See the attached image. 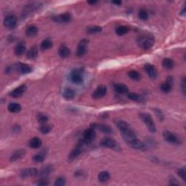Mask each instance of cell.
<instances>
[{
	"instance_id": "cell-15",
	"label": "cell",
	"mask_w": 186,
	"mask_h": 186,
	"mask_svg": "<svg viewBox=\"0 0 186 186\" xmlns=\"http://www.w3.org/2000/svg\"><path fill=\"white\" fill-rule=\"evenodd\" d=\"M92 128L95 129V128H97L98 130H101V132H104V133H111L113 132V130L110 126L107 125V124H91Z\"/></svg>"
},
{
	"instance_id": "cell-21",
	"label": "cell",
	"mask_w": 186,
	"mask_h": 186,
	"mask_svg": "<svg viewBox=\"0 0 186 186\" xmlns=\"http://www.w3.org/2000/svg\"><path fill=\"white\" fill-rule=\"evenodd\" d=\"M39 31L38 28L36 26L31 25L28 26L26 29V34L29 37H34L37 35Z\"/></svg>"
},
{
	"instance_id": "cell-26",
	"label": "cell",
	"mask_w": 186,
	"mask_h": 186,
	"mask_svg": "<svg viewBox=\"0 0 186 186\" xmlns=\"http://www.w3.org/2000/svg\"><path fill=\"white\" fill-rule=\"evenodd\" d=\"M81 154V148L80 146H77L76 148H75L74 149H73L71 151V152L70 153L68 156V159L70 161H73L75 159H76L79 155Z\"/></svg>"
},
{
	"instance_id": "cell-4",
	"label": "cell",
	"mask_w": 186,
	"mask_h": 186,
	"mask_svg": "<svg viewBox=\"0 0 186 186\" xmlns=\"http://www.w3.org/2000/svg\"><path fill=\"white\" fill-rule=\"evenodd\" d=\"M140 117L141 118V119L143 120V122H144V124L146 125L148 130L150 131L151 132H156V125H155L154 120L151 118L150 114L147 113H141L140 114Z\"/></svg>"
},
{
	"instance_id": "cell-42",
	"label": "cell",
	"mask_w": 186,
	"mask_h": 186,
	"mask_svg": "<svg viewBox=\"0 0 186 186\" xmlns=\"http://www.w3.org/2000/svg\"><path fill=\"white\" fill-rule=\"evenodd\" d=\"M51 171H52V167L50 166H48L42 169V170L40 172V175L41 176H47L51 172Z\"/></svg>"
},
{
	"instance_id": "cell-28",
	"label": "cell",
	"mask_w": 186,
	"mask_h": 186,
	"mask_svg": "<svg viewBox=\"0 0 186 186\" xmlns=\"http://www.w3.org/2000/svg\"><path fill=\"white\" fill-rule=\"evenodd\" d=\"M38 56V49L36 46L33 47L28 51L27 54H26V57L28 59L30 60H33V59H35L36 57Z\"/></svg>"
},
{
	"instance_id": "cell-12",
	"label": "cell",
	"mask_w": 186,
	"mask_h": 186,
	"mask_svg": "<svg viewBox=\"0 0 186 186\" xmlns=\"http://www.w3.org/2000/svg\"><path fill=\"white\" fill-rule=\"evenodd\" d=\"M20 175L21 177H34L39 175V171L36 168H27L22 170Z\"/></svg>"
},
{
	"instance_id": "cell-40",
	"label": "cell",
	"mask_w": 186,
	"mask_h": 186,
	"mask_svg": "<svg viewBox=\"0 0 186 186\" xmlns=\"http://www.w3.org/2000/svg\"><path fill=\"white\" fill-rule=\"evenodd\" d=\"M37 120L39 123L44 124L48 121V116L43 114H39L37 116Z\"/></svg>"
},
{
	"instance_id": "cell-18",
	"label": "cell",
	"mask_w": 186,
	"mask_h": 186,
	"mask_svg": "<svg viewBox=\"0 0 186 186\" xmlns=\"http://www.w3.org/2000/svg\"><path fill=\"white\" fill-rule=\"evenodd\" d=\"M129 146L134 149H137V150L144 151L146 149V145H145L142 141L138 140V139H137V140L133 141L132 143H131L129 145Z\"/></svg>"
},
{
	"instance_id": "cell-2",
	"label": "cell",
	"mask_w": 186,
	"mask_h": 186,
	"mask_svg": "<svg viewBox=\"0 0 186 186\" xmlns=\"http://www.w3.org/2000/svg\"><path fill=\"white\" fill-rule=\"evenodd\" d=\"M120 132H121V135L122 138H123L124 140L125 141V143L128 146L131 143H132L133 141L138 139L135 133H134V131L131 129L130 126H129L128 127L124 129V130H120Z\"/></svg>"
},
{
	"instance_id": "cell-33",
	"label": "cell",
	"mask_w": 186,
	"mask_h": 186,
	"mask_svg": "<svg viewBox=\"0 0 186 186\" xmlns=\"http://www.w3.org/2000/svg\"><path fill=\"white\" fill-rule=\"evenodd\" d=\"M110 178V174L107 171H103L98 175V180L101 183H105Z\"/></svg>"
},
{
	"instance_id": "cell-50",
	"label": "cell",
	"mask_w": 186,
	"mask_h": 186,
	"mask_svg": "<svg viewBox=\"0 0 186 186\" xmlns=\"http://www.w3.org/2000/svg\"><path fill=\"white\" fill-rule=\"evenodd\" d=\"M97 2L95 1V0H94V1H93V0H92V1H88V2H87V3L89 4V5H95V4H96Z\"/></svg>"
},
{
	"instance_id": "cell-34",
	"label": "cell",
	"mask_w": 186,
	"mask_h": 186,
	"mask_svg": "<svg viewBox=\"0 0 186 186\" xmlns=\"http://www.w3.org/2000/svg\"><path fill=\"white\" fill-rule=\"evenodd\" d=\"M53 46V43L52 41L49 39H44L41 44V49L42 50H48L49 49H50Z\"/></svg>"
},
{
	"instance_id": "cell-48",
	"label": "cell",
	"mask_w": 186,
	"mask_h": 186,
	"mask_svg": "<svg viewBox=\"0 0 186 186\" xmlns=\"http://www.w3.org/2000/svg\"><path fill=\"white\" fill-rule=\"evenodd\" d=\"M48 181H45V180H40L39 183H37V185H48Z\"/></svg>"
},
{
	"instance_id": "cell-31",
	"label": "cell",
	"mask_w": 186,
	"mask_h": 186,
	"mask_svg": "<svg viewBox=\"0 0 186 186\" xmlns=\"http://www.w3.org/2000/svg\"><path fill=\"white\" fill-rule=\"evenodd\" d=\"M130 31V27L126 26H118V27L116 29V34L118 36H123L124 34H127V33Z\"/></svg>"
},
{
	"instance_id": "cell-41",
	"label": "cell",
	"mask_w": 186,
	"mask_h": 186,
	"mask_svg": "<svg viewBox=\"0 0 186 186\" xmlns=\"http://www.w3.org/2000/svg\"><path fill=\"white\" fill-rule=\"evenodd\" d=\"M44 156L43 154H36L35 155V156H33V161H35V162L36 163H41V162H43V161H44Z\"/></svg>"
},
{
	"instance_id": "cell-10",
	"label": "cell",
	"mask_w": 186,
	"mask_h": 186,
	"mask_svg": "<svg viewBox=\"0 0 186 186\" xmlns=\"http://www.w3.org/2000/svg\"><path fill=\"white\" fill-rule=\"evenodd\" d=\"M107 93V88L104 85H100L99 87H97V88L93 92V97L95 99H100L104 97L106 95Z\"/></svg>"
},
{
	"instance_id": "cell-11",
	"label": "cell",
	"mask_w": 186,
	"mask_h": 186,
	"mask_svg": "<svg viewBox=\"0 0 186 186\" xmlns=\"http://www.w3.org/2000/svg\"><path fill=\"white\" fill-rule=\"evenodd\" d=\"M27 89V86L26 85H21L19 87H16L15 89H14L13 91L10 93V96H12L13 97H20V96H22L24 94V93Z\"/></svg>"
},
{
	"instance_id": "cell-13",
	"label": "cell",
	"mask_w": 186,
	"mask_h": 186,
	"mask_svg": "<svg viewBox=\"0 0 186 186\" xmlns=\"http://www.w3.org/2000/svg\"><path fill=\"white\" fill-rule=\"evenodd\" d=\"M70 13H65L53 17V20L56 23H68L71 20Z\"/></svg>"
},
{
	"instance_id": "cell-39",
	"label": "cell",
	"mask_w": 186,
	"mask_h": 186,
	"mask_svg": "<svg viewBox=\"0 0 186 186\" xmlns=\"http://www.w3.org/2000/svg\"><path fill=\"white\" fill-rule=\"evenodd\" d=\"M139 18L140 20H146L148 18V13H147L146 10H140L138 14Z\"/></svg>"
},
{
	"instance_id": "cell-1",
	"label": "cell",
	"mask_w": 186,
	"mask_h": 186,
	"mask_svg": "<svg viewBox=\"0 0 186 186\" xmlns=\"http://www.w3.org/2000/svg\"><path fill=\"white\" fill-rule=\"evenodd\" d=\"M137 44L140 48L143 50H149L154 46V39L152 36L149 35H143L140 36L137 39Z\"/></svg>"
},
{
	"instance_id": "cell-22",
	"label": "cell",
	"mask_w": 186,
	"mask_h": 186,
	"mask_svg": "<svg viewBox=\"0 0 186 186\" xmlns=\"http://www.w3.org/2000/svg\"><path fill=\"white\" fill-rule=\"evenodd\" d=\"M39 6H40V5L38 3L29 4V5H27L25 7V9H24L23 13L24 14H26V15H28V14H30L31 13H33V12L35 11L36 10L39 9Z\"/></svg>"
},
{
	"instance_id": "cell-47",
	"label": "cell",
	"mask_w": 186,
	"mask_h": 186,
	"mask_svg": "<svg viewBox=\"0 0 186 186\" xmlns=\"http://www.w3.org/2000/svg\"><path fill=\"white\" fill-rule=\"evenodd\" d=\"M169 185H179V183H177V181L173 177H171V180H169Z\"/></svg>"
},
{
	"instance_id": "cell-27",
	"label": "cell",
	"mask_w": 186,
	"mask_h": 186,
	"mask_svg": "<svg viewBox=\"0 0 186 186\" xmlns=\"http://www.w3.org/2000/svg\"><path fill=\"white\" fill-rule=\"evenodd\" d=\"M114 123L116 126H117L118 129L119 130H124V129L128 127V126H130L127 123H126V122H124V121H123V120L120 119V118H114Z\"/></svg>"
},
{
	"instance_id": "cell-38",
	"label": "cell",
	"mask_w": 186,
	"mask_h": 186,
	"mask_svg": "<svg viewBox=\"0 0 186 186\" xmlns=\"http://www.w3.org/2000/svg\"><path fill=\"white\" fill-rule=\"evenodd\" d=\"M102 31V28L101 26H91L87 28V31L89 34H95V33L101 32Z\"/></svg>"
},
{
	"instance_id": "cell-36",
	"label": "cell",
	"mask_w": 186,
	"mask_h": 186,
	"mask_svg": "<svg viewBox=\"0 0 186 186\" xmlns=\"http://www.w3.org/2000/svg\"><path fill=\"white\" fill-rule=\"evenodd\" d=\"M129 76L130 78H131L132 80H135L138 81L140 79V74L138 72H137L135 71H131L128 73Z\"/></svg>"
},
{
	"instance_id": "cell-35",
	"label": "cell",
	"mask_w": 186,
	"mask_h": 186,
	"mask_svg": "<svg viewBox=\"0 0 186 186\" xmlns=\"http://www.w3.org/2000/svg\"><path fill=\"white\" fill-rule=\"evenodd\" d=\"M160 89L163 93H169L172 89V85L167 81V82L161 84L160 86Z\"/></svg>"
},
{
	"instance_id": "cell-19",
	"label": "cell",
	"mask_w": 186,
	"mask_h": 186,
	"mask_svg": "<svg viewBox=\"0 0 186 186\" xmlns=\"http://www.w3.org/2000/svg\"><path fill=\"white\" fill-rule=\"evenodd\" d=\"M26 151L23 150V149H19V150L15 151V152L12 154V156H10V161H15L18 160V159H22L25 156Z\"/></svg>"
},
{
	"instance_id": "cell-37",
	"label": "cell",
	"mask_w": 186,
	"mask_h": 186,
	"mask_svg": "<svg viewBox=\"0 0 186 186\" xmlns=\"http://www.w3.org/2000/svg\"><path fill=\"white\" fill-rule=\"evenodd\" d=\"M52 130V126L49 124H43L39 127V131L42 134H48Z\"/></svg>"
},
{
	"instance_id": "cell-16",
	"label": "cell",
	"mask_w": 186,
	"mask_h": 186,
	"mask_svg": "<svg viewBox=\"0 0 186 186\" xmlns=\"http://www.w3.org/2000/svg\"><path fill=\"white\" fill-rule=\"evenodd\" d=\"M145 70L148 73L149 76L151 77V78L154 79L156 78V76H157V69L156 67L154 66V65H151V64H146L145 65Z\"/></svg>"
},
{
	"instance_id": "cell-29",
	"label": "cell",
	"mask_w": 186,
	"mask_h": 186,
	"mask_svg": "<svg viewBox=\"0 0 186 186\" xmlns=\"http://www.w3.org/2000/svg\"><path fill=\"white\" fill-rule=\"evenodd\" d=\"M127 97L131 101L138 102V103H143L144 101V98L137 93H129L127 95Z\"/></svg>"
},
{
	"instance_id": "cell-46",
	"label": "cell",
	"mask_w": 186,
	"mask_h": 186,
	"mask_svg": "<svg viewBox=\"0 0 186 186\" xmlns=\"http://www.w3.org/2000/svg\"><path fill=\"white\" fill-rule=\"evenodd\" d=\"M154 110H155L154 112L156 113L157 116H158V117L160 118L161 120H163V114L161 113V111H160V110H159V109H154Z\"/></svg>"
},
{
	"instance_id": "cell-23",
	"label": "cell",
	"mask_w": 186,
	"mask_h": 186,
	"mask_svg": "<svg viewBox=\"0 0 186 186\" xmlns=\"http://www.w3.org/2000/svg\"><path fill=\"white\" fill-rule=\"evenodd\" d=\"M76 93L73 89L70 88V87H67L63 90V97L65 98L66 100H72L73 97H75Z\"/></svg>"
},
{
	"instance_id": "cell-8",
	"label": "cell",
	"mask_w": 186,
	"mask_h": 186,
	"mask_svg": "<svg viewBox=\"0 0 186 186\" xmlns=\"http://www.w3.org/2000/svg\"><path fill=\"white\" fill-rule=\"evenodd\" d=\"M88 44H89V41L87 39H81L80 42H79L78 46H77V51H76L77 56L81 57L85 54L86 52H87Z\"/></svg>"
},
{
	"instance_id": "cell-9",
	"label": "cell",
	"mask_w": 186,
	"mask_h": 186,
	"mask_svg": "<svg viewBox=\"0 0 186 186\" xmlns=\"http://www.w3.org/2000/svg\"><path fill=\"white\" fill-rule=\"evenodd\" d=\"M17 23V18L15 15H10L6 16L4 20V26L7 28H13Z\"/></svg>"
},
{
	"instance_id": "cell-43",
	"label": "cell",
	"mask_w": 186,
	"mask_h": 186,
	"mask_svg": "<svg viewBox=\"0 0 186 186\" xmlns=\"http://www.w3.org/2000/svg\"><path fill=\"white\" fill-rule=\"evenodd\" d=\"M177 174L179 175V176L183 180V181H186V170L185 167H183V168L179 169V170L177 171Z\"/></svg>"
},
{
	"instance_id": "cell-44",
	"label": "cell",
	"mask_w": 186,
	"mask_h": 186,
	"mask_svg": "<svg viewBox=\"0 0 186 186\" xmlns=\"http://www.w3.org/2000/svg\"><path fill=\"white\" fill-rule=\"evenodd\" d=\"M65 184V178L60 177H58V178H57L56 182H55L54 185L56 186H61V185H64Z\"/></svg>"
},
{
	"instance_id": "cell-32",
	"label": "cell",
	"mask_w": 186,
	"mask_h": 186,
	"mask_svg": "<svg viewBox=\"0 0 186 186\" xmlns=\"http://www.w3.org/2000/svg\"><path fill=\"white\" fill-rule=\"evenodd\" d=\"M162 65L163 68L168 69V70H170V69L173 68L174 65H175V63H174V61L172 60V59L166 58L163 59L162 61Z\"/></svg>"
},
{
	"instance_id": "cell-14",
	"label": "cell",
	"mask_w": 186,
	"mask_h": 186,
	"mask_svg": "<svg viewBox=\"0 0 186 186\" xmlns=\"http://www.w3.org/2000/svg\"><path fill=\"white\" fill-rule=\"evenodd\" d=\"M15 69L22 74H27L32 71V68L25 63H18L15 65Z\"/></svg>"
},
{
	"instance_id": "cell-49",
	"label": "cell",
	"mask_w": 186,
	"mask_h": 186,
	"mask_svg": "<svg viewBox=\"0 0 186 186\" xmlns=\"http://www.w3.org/2000/svg\"><path fill=\"white\" fill-rule=\"evenodd\" d=\"M112 3L114 4V5H122V1H113L112 2Z\"/></svg>"
},
{
	"instance_id": "cell-45",
	"label": "cell",
	"mask_w": 186,
	"mask_h": 186,
	"mask_svg": "<svg viewBox=\"0 0 186 186\" xmlns=\"http://www.w3.org/2000/svg\"><path fill=\"white\" fill-rule=\"evenodd\" d=\"M181 87H182V91L184 94H185V89H186V85H185V77H183V80L181 82Z\"/></svg>"
},
{
	"instance_id": "cell-17",
	"label": "cell",
	"mask_w": 186,
	"mask_h": 186,
	"mask_svg": "<svg viewBox=\"0 0 186 186\" xmlns=\"http://www.w3.org/2000/svg\"><path fill=\"white\" fill-rule=\"evenodd\" d=\"M26 46L24 42L18 43L15 47V49H14L15 54L18 56H22V55H23V53L26 52Z\"/></svg>"
},
{
	"instance_id": "cell-25",
	"label": "cell",
	"mask_w": 186,
	"mask_h": 186,
	"mask_svg": "<svg viewBox=\"0 0 186 186\" xmlns=\"http://www.w3.org/2000/svg\"><path fill=\"white\" fill-rule=\"evenodd\" d=\"M58 54L61 58H65L70 55V50H69V48L67 46L61 45L60 48H59Z\"/></svg>"
},
{
	"instance_id": "cell-3",
	"label": "cell",
	"mask_w": 186,
	"mask_h": 186,
	"mask_svg": "<svg viewBox=\"0 0 186 186\" xmlns=\"http://www.w3.org/2000/svg\"><path fill=\"white\" fill-rule=\"evenodd\" d=\"M101 145L103 147H105V148L113 149V150L116 151H119L122 150L120 144L118 143L117 141H116L115 140H114L113 138H103V140H101Z\"/></svg>"
},
{
	"instance_id": "cell-7",
	"label": "cell",
	"mask_w": 186,
	"mask_h": 186,
	"mask_svg": "<svg viewBox=\"0 0 186 186\" xmlns=\"http://www.w3.org/2000/svg\"><path fill=\"white\" fill-rule=\"evenodd\" d=\"M163 137L165 139V140L172 144H180V141L179 138L175 135V134H173L172 132H169V131H164L163 132Z\"/></svg>"
},
{
	"instance_id": "cell-24",
	"label": "cell",
	"mask_w": 186,
	"mask_h": 186,
	"mask_svg": "<svg viewBox=\"0 0 186 186\" xmlns=\"http://www.w3.org/2000/svg\"><path fill=\"white\" fill-rule=\"evenodd\" d=\"M28 145H29V146L31 148L37 149V148H39L40 147L42 146V141L40 138H36H36H32L31 140L29 141V143H28Z\"/></svg>"
},
{
	"instance_id": "cell-30",
	"label": "cell",
	"mask_w": 186,
	"mask_h": 186,
	"mask_svg": "<svg viewBox=\"0 0 186 186\" xmlns=\"http://www.w3.org/2000/svg\"><path fill=\"white\" fill-rule=\"evenodd\" d=\"M8 111L12 113H18L21 111V106L20 104L16 103H12L9 104L7 107Z\"/></svg>"
},
{
	"instance_id": "cell-5",
	"label": "cell",
	"mask_w": 186,
	"mask_h": 186,
	"mask_svg": "<svg viewBox=\"0 0 186 186\" xmlns=\"http://www.w3.org/2000/svg\"><path fill=\"white\" fill-rule=\"evenodd\" d=\"M69 79L75 85H79L83 82V74L82 71L81 69H74L71 71L70 75H69Z\"/></svg>"
},
{
	"instance_id": "cell-6",
	"label": "cell",
	"mask_w": 186,
	"mask_h": 186,
	"mask_svg": "<svg viewBox=\"0 0 186 186\" xmlns=\"http://www.w3.org/2000/svg\"><path fill=\"white\" fill-rule=\"evenodd\" d=\"M96 133L95 129L89 128L87 129L83 133V139H82V143L89 144L93 141L94 139L95 138Z\"/></svg>"
},
{
	"instance_id": "cell-20",
	"label": "cell",
	"mask_w": 186,
	"mask_h": 186,
	"mask_svg": "<svg viewBox=\"0 0 186 186\" xmlns=\"http://www.w3.org/2000/svg\"><path fill=\"white\" fill-rule=\"evenodd\" d=\"M114 87L116 93L119 94L127 93L129 91L128 87L126 85H124V84H122V83L116 84V85H114Z\"/></svg>"
}]
</instances>
